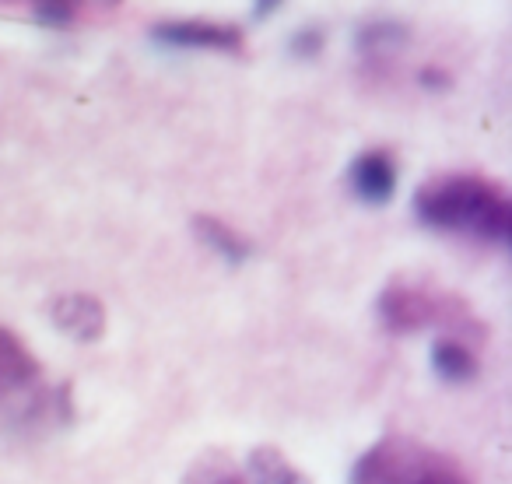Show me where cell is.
Masks as SVG:
<instances>
[{
  "mask_svg": "<svg viewBox=\"0 0 512 484\" xmlns=\"http://www.w3.org/2000/svg\"><path fill=\"white\" fill-rule=\"evenodd\" d=\"M32 15L46 25H74L85 11H92L99 0H25ZM102 4H116V0H102Z\"/></svg>",
  "mask_w": 512,
  "mask_h": 484,
  "instance_id": "12",
  "label": "cell"
},
{
  "mask_svg": "<svg viewBox=\"0 0 512 484\" xmlns=\"http://www.w3.org/2000/svg\"><path fill=\"white\" fill-rule=\"evenodd\" d=\"M407 43V29L397 22H376L358 32V53L369 60H386L393 50Z\"/></svg>",
  "mask_w": 512,
  "mask_h": 484,
  "instance_id": "11",
  "label": "cell"
},
{
  "mask_svg": "<svg viewBox=\"0 0 512 484\" xmlns=\"http://www.w3.org/2000/svg\"><path fill=\"white\" fill-rule=\"evenodd\" d=\"M53 323H57L67 337H74V341L92 344L106 334V306L88 292L60 295V299L53 302Z\"/></svg>",
  "mask_w": 512,
  "mask_h": 484,
  "instance_id": "6",
  "label": "cell"
},
{
  "mask_svg": "<svg viewBox=\"0 0 512 484\" xmlns=\"http://www.w3.org/2000/svg\"><path fill=\"white\" fill-rule=\"evenodd\" d=\"M186 484H246V474L232 467L228 460H214V456H200V463L190 470Z\"/></svg>",
  "mask_w": 512,
  "mask_h": 484,
  "instance_id": "13",
  "label": "cell"
},
{
  "mask_svg": "<svg viewBox=\"0 0 512 484\" xmlns=\"http://www.w3.org/2000/svg\"><path fill=\"white\" fill-rule=\"evenodd\" d=\"M376 313L390 334H418L428 327H446L456 337L481 334V323L474 320L470 306L453 292H442L421 281H390L376 302Z\"/></svg>",
  "mask_w": 512,
  "mask_h": 484,
  "instance_id": "3",
  "label": "cell"
},
{
  "mask_svg": "<svg viewBox=\"0 0 512 484\" xmlns=\"http://www.w3.org/2000/svg\"><path fill=\"white\" fill-rule=\"evenodd\" d=\"M414 214L435 232L467 235L491 246H505L512 232V200L505 186L474 172H449L421 183Z\"/></svg>",
  "mask_w": 512,
  "mask_h": 484,
  "instance_id": "1",
  "label": "cell"
},
{
  "mask_svg": "<svg viewBox=\"0 0 512 484\" xmlns=\"http://www.w3.org/2000/svg\"><path fill=\"white\" fill-rule=\"evenodd\" d=\"M281 8V0H256V15L260 18H267L271 11H278Z\"/></svg>",
  "mask_w": 512,
  "mask_h": 484,
  "instance_id": "16",
  "label": "cell"
},
{
  "mask_svg": "<svg viewBox=\"0 0 512 484\" xmlns=\"http://www.w3.org/2000/svg\"><path fill=\"white\" fill-rule=\"evenodd\" d=\"M36 376H39L36 355L25 348V341L15 330L0 327V397L25 390L29 383H36Z\"/></svg>",
  "mask_w": 512,
  "mask_h": 484,
  "instance_id": "7",
  "label": "cell"
},
{
  "mask_svg": "<svg viewBox=\"0 0 512 484\" xmlns=\"http://www.w3.org/2000/svg\"><path fill=\"white\" fill-rule=\"evenodd\" d=\"M151 39L172 50H214V53H242L246 39L242 29L204 18H183V22H162L151 29Z\"/></svg>",
  "mask_w": 512,
  "mask_h": 484,
  "instance_id": "4",
  "label": "cell"
},
{
  "mask_svg": "<svg viewBox=\"0 0 512 484\" xmlns=\"http://www.w3.org/2000/svg\"><path fill=\"white\" fill-rule=\"evenodd\" d=\"M323 29H299L292 36V53L295 57H316L323 50Z\"/></svg>",
  "mask_w": 512,
  "mask_h": 484,
  "instance_id": "14",
  "label": "cell"
},
{
  "mask_svg": "<svg viewBox=\"0 0 512 484\" xmlns=\"http://www.w3.org/2000/svg\"><path fill=\"white\" fill-rule=\"evenodd\" d=\"M351 190L365 204H386L397 193V158L386 148H372L351 162Z\"/></svg>",
  "mask_w": 512,
  "mask_h": 484,
  "instance_id": "5",
  "label": "cell"
},
{
  "mask_svg": "<svg viewBox=\"0 0 512 484\" xmlns=\"http://www.w3.org/2000/svg\"><path fill=\"white\" fill-rule=\"evenodd\" d=\"M421 81H425V88H446L449 74L439 71V67H428V71H421Z\"/></svg>",
  "mask_w": 512,
  "mask_h": 484,
  "instance_id": "15",
  "label": "cell"
},
{
  "mask_svg": "<svg viewBox=\"0 0 512 484\" xmlns=\"http://www.w3.org/2000/svg\"><path fill=\"white\" fill-rule=\"evenodd\" d=\"M432 369L439 372L446 383H470V379L481 372V362H477L467 337L449 334L432 344Z\"/></svg>",
  "mask_w": 512,
  "mask_h": 484,
  "instance_id": "9",
  "label": "cell"
},
{
  "mask_svg": "<svg viewBox=\"0 0 512 484\" xmlns=\"http://www.w3.org/2000/svg\"><path fill=\"white\" fill-rule=\"evenodd\" d=\"M351 484H470L460 460L411 435H386L358 456Z\"/></svg>",
  "mask_w": 512,
  "mask_h": 484,
  "instance_id": "2",
  "label": "cell"
},
{
  "mask_svg": "<svg viewBox=\"0 0 512 484\" xmlns=\"http://www.w3.org/2000/svg\"><path fill=\"white\" fill-rule=\"evenodd\" d=\"M246 484H309V477L285 453H278L271 446H260L249 453Z\"/></svg>",
  "mask_w": 512,
  "mask_h": 484,
  "instance_id": "10",
  "label": "cell"
},
{
  "mask_svg": "<svg viewBox=\"0 0 512 484\" xmlns=\"http://www.w3.org/2000/svg\"><path fill=\"white\" fill-rule=\"evenodd\" d=\"M193 232H197V239L204 242V246H211L221 260H228V264H242V260H249V253H253V242H249L239 228L228 225V221L214 218V214H197V218H193Z\"/></svg>",
  "mask_w": 512,
  "mask_h": 484,
  "instance_id": "8",
  "label": "cell"
}]
</instances>
